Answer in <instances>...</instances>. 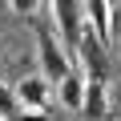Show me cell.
I'll return each mask as SVG.
<instances>
[{"label":"cell","instance_id":"obj_3","mask_svg":"<svg viewBox=\"0 0 121 121\" xmlns=\"http://www.w3.org/2000/svg\"><path fill=\"white\" fill-rule=\"evenodd\" d=\"M52 81H44L40 73H24L16 85H12V93H16V101H20V109H48V101H52Z\"/></svg>","mask_w":121,"mask_h":121},{"label":"cell","instance_id":"obj_2","mask_svg":"<svg viewBox=\"0 0 121 121\" xmlns=\"http://www.w3.org/2000/svg\"><path fill=\"white\" fill-rule=\"evenodd\" d=\"M32 40H36V60H40V77L44 81H60V77H65L69 69H73V56L65 52V44H60L44 24H36L32 28Z\"/></svg>","mask_w":121,"mask_h":121},{"label":"cell","instance_id":"obj_4","mask_svg":"<svg viewBox=\"0 0 121 121\" xmlns=\"http://www.w3.org/2000/svg\"><path fill=\"white\" fill-rule=\"evenodd\" d=\"M56 97H60V105H65V109L81 113V105H85V73H81L77 65L56 81Z\"/></svg>","mask_w":121,"mask_h":121},{"label":"cell","instance_id":"obj_11","mask_svg":"<svg viewBox=\"0 0 121 121\" xmlns=\"http://www.w3.org/2000/svg\"><path fill=\"white\" fill-rule=\"evenodd\" d=\"M0 121H4V117H0Z\"/></svg>","mask_w":121,"mask_h":121},{"label":"cell","instance_id":"obj_6","mask_svg":"<svg viewBox=\"0 0 121 121\" xmlns=\"http://www.w3.org/2000/svg\"><path fill=\"white\" fill-rule=\"evenodd\" d=\"M85 121H105L109 117V93H105V81H93L85 77V105H81Z\"/></svg>","mask_w":121,"mask_h":121},{"label":"cell","instance_id":"obj_7","mask_svg":"<svg viewBox=\"0 0 121 121\" xmlns=\"http://www.w3.org/2000/svg\"><path fill=\"white\" fill-rule=\"evenodd\" d=\"M20 113V101H16V93L8 89V85H0V117H4V121H12Z\"/></svg>","mask_w":121,"mask_h":121},{"label":"cell","instance_id":"obj_5","mask_svg":"<svg viewBox=\"0 0 121 121\" xmlns=\"http://www.w3.org/2000/svg\"><path fill=\"white\" fill-rule=\"evenodd\" d=\"M85 20H89V28L97 32V40H101V44H109V40L117 36L113 16H109V0H85Z\"/></svg>","mask_w":121,"mask_h":121},{"label":"cell","instance_id":"obj_10","mask_svg":"<svg viewBox=\"0 0 121 121\" xmlns=\"http://www.w3.org/2000/svg\"><path fill=\"white\" fill-rule=\"evenodd\" d=\"M109 16H113V28H117V20H121V0H109Z\"/></svg>","mask_w":121,"mask_h":121},{"label":"cell","instance_id":"obj_9","mask_svg":"<svg viewBox=\"0 0 121 121\" xmlns=\"http://www.w3.org/2000/svg\"><path fill=\"white\" fill-rule=\"evenodd\" d=\"M8 4H12V12H16V16H32L40 0H8Z\"/></svg>","mask_w":121,"mask_h":121},{"label":"cell","instance_id":"obj_8","mask_svg":"<svg viewBox=\"0 0 121 121\" xmlns=\"http://www.w3.org/2000/svg\"><path fill=\"white\" fill-rule=\"evenodd\" d=\"M12 121H52V117H48V109H20Z\"/></svg>","mask_w":121,"mask_h":121},{"label":"cell","instance_id":"obj_1","mask_svg":"<svg viewBox=\"0 0 121 121\" xmlns=\"http://www.w3.org/2000/svg\"><path fill=\"white\" fill-rule=\"evenodd\" d=\"M52 4V24L60 32V40H65V52L77 56L81 48V36H85V0H48Z\"/></svg>","mask_w":121,"mask_h":121}]
</instances>
